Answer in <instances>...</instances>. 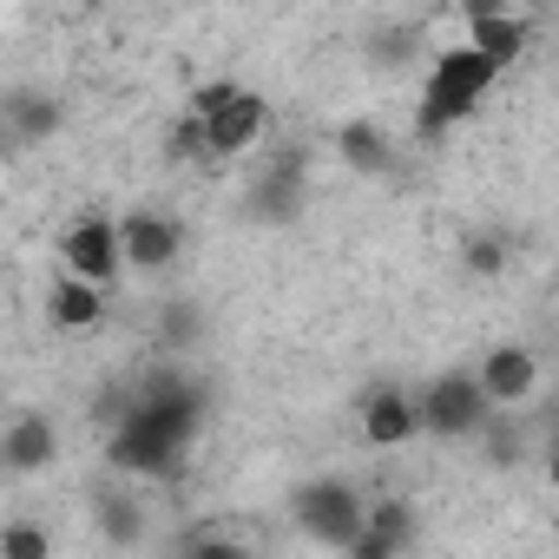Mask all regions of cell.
I'll use <instances>...</instances> for the list:
<instances>
[{
  "instance_id": "ac0fdd59",
  "label": "cell",
  "mask_w": 559,
  "mask_h": 559,
  "mask_svg": "<svg viewBox=\"0 0 559 559\" xmlns=\"http://www.w3.org/2000/svg\"><path fill=\"white\" fill-rule=\"evenodd\" d=\"M0 559H53V526H40V520L0 526Z\"/></svg>"
},
{
  "instance_id": "7c38bea8",
  "label": "cell",
  "mask_w": 559,
  "mask_h": 559,
  "mask_svg": "<svg viewBox=\"0 0 559 559\" xmlns=\"http://www.w3.org/2000/svg\"><path fill=\"white\" fill-rule=\"evenodd\" d=\"M526 40H533L526 14H513V8H467V47H474L480 60H493L500 73L526 53Z\"/></svg>"
},
{
  "instance_id": "d6986e66",
  "label": "cell",
  "mask_w": 559,
  "mask_h": 559,
  "mask_svg": "<svg viewBox=\"0 0 559 559\" xmlns=\"http://www.w3.org/2000/svg\"><path fill=\"white\" fill-rule=\"evenodd\" d=\"M461 263H467L474 276H500V270H507V237H500V230H474V237L461 243Z\"/></svg>"
},
{
  "instance_id": "e0dca14e",
  "label": "cell",
  "mask_w": 559,
  "mask_h": 559,
  "mask_svg": "<svg viewBox=\"0 0 559 559\" xmlns=\"http://www.w3.org/2000/svg\"><path fill=\"white\" fill-rule=\"evenodd\" d=\"M415 526H421V520H415V507H408L402 493L369 500V533H382L389 546H402V552H408V546H415Z\"/></svg>"
},
{
  "instance_id": "44dd1931",
  "label": "cell",
  "mask_w": 559,
  "mask_h": 559,
  "mask_svg": "<svg viewBox=\"0 0 559 559\" xmlns=\"http://www.w3.org/2000/svg\"><path fill=\"white\" fill-rule=\"evenodd\" d=\"M480 441H487V461H493V467L520 461V435H513V421H500V415H493V421L480 428Z\"/></svg>"
},
{
  "instance_id": "7a4b0ae2",
  "label": "cell",
  "mask_w": 559,
  "mask_h": 559,
  "mask_svg": "<svg viewBox=\"0 0 559 559\" xmlns=\"http://www.w3.org/2000/svg\"><path fill=\"white\" fill-rule=\"evenodd\" d=\"M191 119L204 126L211 158H237V152H250V145L270 132V106H263V93H250V86H237V80H211V86H198V93H191Z\"/></svg>"
},
{
  "instance_id": "9a60e30c",
  "label": "cell",
  "mask_w": 559,
  "mask_h": 559,
  "mask_svg": "<svg viewBox=\"0 0 559 559\" xmlns=\"http://www.w3.org/2000/svg\"><path fill=\"white\" fill-rule=\"evenodd\" d=\"M336 158H343L349 171H389V165H395V145H389L382 126L349 119V126H336Z\"/></svg>"
},
{
  "instance_id": "cb8c5ba5",
  "label": "cell",
  "mask_w": 559,
  "mask_h": 559,
  "mask_svg": "<svg viewBox=\"0 0 559 559\" xmlns=\"http://www.w3.org/2000/svg\"><path fill=\"white\" fill-rule=\"evenodd\" d=\"M539 474H546V487L559 493V448H546V461H539Z\"/></svg>"
},
{
  "instance_id": "8fae6325",
  "label": "cell",
  "mask_w": 559,
  "mask_h": 559,
  "mask_svg": "<svg viewBox=\"0 0 559 559\" xmlns=\"http://www.w3.org/2000/svg\"><path fill=\"white\" fill-rule=\"evenodd\" d=\"M250 204H257V217H270V224H297V211L310 204V165H304V152H284L276 165H263Z\"/></svg>"
},
{
  "instance_id": "30bf717a",
  "label": "cell",
  "mask_w": 559,
  "mask_h": 559,
  "mask_svg": "<svg viewBox=\"0 0 559 559\" xmlns=\"http://www.w3.org/2000/svg\"><path fill=\"white\" fill-rule=\"evenodd\" d=\"M415 435H421V408H415L408 389L382 382V389L362 395V441L369 448H408Z\"/></svg>"
},
{
  "instance_id": "6da1fadb",
  "label": "cell",
  "mask_w": 559,
  "mask_h": 559,
  "mask_svg": "<svg viewBox=\"0 0 559 559\" xmlns=\"http://www.w3.org/2000/svg\"><path fill=\"white\" fill-rule=\"evenodd\" d=\"M500 67L480 60L467 40L461 47H441L421 73V132H454L461 119H474V106L493 93Z\"/></svg>"
},
{
  "instance_id": "5bb4252c",
  "label": "cell",
  "mask_w": 559,
  "mask_h": 559,
  "mask_svg": "<svg viewBox=\"0 0 559 559\" xmlns=\"http://www.w3.org/2000/svg\"><path fill=\"white\" fill-rule=\"evenodd\" d=\"M47 323L67 330V336H93L106 323V290L80 284V276H53L47 284Z\"/></svg>"
},
{
  "instance_id": "4fadbf2b",
  "label": "cell",
  "mask_w": 559,
  "mask_h": 559,
  "mask_svg": "<svg viewBox=\"0 0 559 559\" xmlns=\"http://www.w3.org/2000/svg\"><path fill=\"white\" fill-rule=\"evenodd\" d=\"M53 461H60L53 421L34 415V408H21V415L8 421V435H0V467H8V474H40V467H53Z\"/></svg>"
},
{
  "instance_id": "ffe728a7",
  "label": "cell",
  "mask_w": 559,
  "mask_h": 559,
  "mask_svg": "<svg viewBox=\"0 0 559 559\" xmlns=\"http://www.w3.org/2000/svg\"><path fill=\"white\" fill-rule=\"evenodd\" d=\"M185 559H250V546L230 539V533H217V526H204V533L185 539Z\"/></svg>"
},
{
  "instance_id": "8992f818",
  "label": "cell",
  "mask_w": 559,
  "mask_h": 559,
  "mask_svg": "<svg viewBox=\"0 0 559 559\" xmlns=\"http://www.w3.org/2000/svg\"><path fill=\"white\" fill-rule=\"evenodd\" d=\"M126 415H132V421H145L152 435H165V441L191 448V441H198V421H204V395H198V382H185V376L158 369V376H145V389H139V402H132Z\"/></svg>"
},
{
  "instance_id": "5b68a950",
  "label": "cell",
  "mask_w": 559,
  "mask_h": 559,
  "mask_svg": "<svg viewBox=\"0 0 559 559\" xmlns=\"http://www.w3.org/2000/svg\"><path fill=\"white\" fill-rule=\"evenodd\" d=\"M415 408H421V435H435V441H480V428L493 421V402L474 369H441L415 395Z\"/></svg>"
},
{
  "instance_id": "52a82bcc",
  "label": "cell",
  "mask_w": 559,
  "mask_h": 559,
  "mask_svg": "<svg viewBox=\"0 0 559 559\" xmlns=\"http://www.w3.org/2000/svg\"><path fill=\"white\" fill-rule=\"evenodd\" d=\"M119 243H126V270H139V276H165V270L178 263V250H185V230H178V217L139 204V211L119 217Z\"/></svg>"
},
{
  "instance_id": "603a6c76",
  "label": "cell",
  "mask_w": 559,
  "mask_h": 559,
  "mask_svg": "<svg viewBox=\"0 0 559 559\" xmlns=\"http://www.w3.org/2000/svg\"><path fill=\"white\" fill-rule=\"evenodd\" d=\"M343 559H402V546H389L382 533H362V539H356V546H349Z\"/></svg>"
},
{
  "instance_id": "7402d4cb",
  "label": "cell",
  "mask_w": 559,
  "mask_h": 559,
  "mask_svg": "<svg viewBox=\"0 0 559 559\" xmlns=\"http://www.w3.org/2000/svg\"><path fill=\"white\" fill-rule=\"evenodd\" d=\"M99 513H106V526H112V539H119V546H132V539H139V513H132L126 500H112V507H99Z\"/></svg>"
},
{
  "instance_id": "ba28073f",
  "label": "cell",
  "mask_w": 559,
  "mask_h": 559,
  "mask_svg": "<svg viewBox=\"0 0 559 559\" xmlns=\"http://www.w3.org/2000/svg\"><path fill=\"white\" fill-rule=\"evenodd\" d=\"M474 376H480L493 415H500V408H526V402L539 395V356H533L526 343H493V349L474 362Z\"/></svg>"
},
{
  "instance_id": "9c48e42d",
  "label": "cell",
  "mask_w": 559,
  "mask_h": 559,
  "mask_svg": "<svg viewBox=\"0 0 559 559\" xmlns=\"http://www.w3.org/2000/svg\"><path fill=\"white\" fill-rule=\"evenodd\" d=\"M178 461H185V448L165 441V435H152V428L132 421V415H119L112 435H106V467H119V474H158V480H171Z\"/></svg>"
},
{
  "instance_id": "277c9868",
  "label": "cell",
  "mask_w": 559,
  "mask_h": 559,
  "mask_svg": "<svg viewBox=\"0 0 559 559\" xmlns=\"http://www.w3.org/2000/svg\"><path fill=\"white\" fill-rule=\"evenodd\" d=\"M53 257H60V276H80L93 290H112L119 270H126V243H119V217L106 211H80L60 224L53 237Z\"/></svg>"
},
{
  "instance_id": "3957f363",
  "label": "cell",
  "mask_w": 559,
  "mask_h": 559,
  "mask_svg": "<svg viewBox=\"0 0 559 559\" xmlns=\"http://www.w3.org/2000/svg\"><path fill=\"white\" fill-rule=\"evenodd\" d=\"M290 520L310 546H330V552H349L362 533H369V500L349 487V480H304L290 493Z\"/></svg>"
},
{
  "instance_id": "2e32d148",
  "label": "cell",
  "mask_w": 559,
  "mask_h": 559,
  "mask_svg": "<svg viewBox=\"0 0 559 559\" xmlns=\"http://www.w3.org/2000/svg\"><path fill=\"white\" fill-rule=\"evenodd\" d=\"M60 132V106L47 93H14L8 99V139L14 145H34V139H53Z\"/></svg>"
},
{
  "instance_id": "d4e9b609",
  "label": "cell",
  "mask_w": 559,
  "mask_h": 559,
  "mask_svg": "<svg viewBox=\"0 0 559 559\" xmlns=\"http://www.w3.org/2000/svg\"><path fill=\"white\" fill-rule=\"evenodd\" d=\"M552 323H559V304H552Z\"/></svg>"
}]
</instances>
